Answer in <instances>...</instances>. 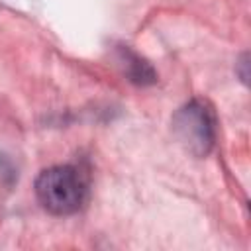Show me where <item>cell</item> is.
<instances>
[{
	"instance_id": "6da1fadb",
	"label": "cell",
	"mask_w": 251,
	"mask_h": 251,
	"mask_svg": "<svg viewBox=\"0 0 251 251\" xmlns=\"http://www.w3.org/2000/svg\"><path fill=\"white\" fill-rule=\"evenodd\" d=\"M35 194L41 206L57 216L75 214L86 198V182L82 175L69 165L43 171L35 180Z\"/></svg>"
},
{
	"instance_id": "7a4b0ae2",
	"label": "cell",
	"mask_w": 251,
	"mask_h": 251,
	"mask_svg": "<svg viewBox=\"0 0 251 251\" xmlns=\"http://www.w3.org/2000/svg\"><path fill=\"white\" fill-rule=\"evenodd\" d=\"M176 139L196 157L210 153L216 141V118L212 108L202 100H192L182 106L173 118Z\"/></svg>"
},
{
	"instance_id": "3957f363",
	"label": "cell",
	"mask_w": 251,
	"mask_h": 251,
	"mask_svg": "<svg viewBox=\"0 0 251 251\" xmlns=\"http://www.w3.org/2000/svg\"><path fill=\"white\" fill-rule=\"evenodd\" d=\"M124 61H126V73L129 76V80H133L135 84H151L155 82V71L149 67V63H145L143 59H139L137 55H133L131 51H122Z\"/></svg>"
}]
</instances>
